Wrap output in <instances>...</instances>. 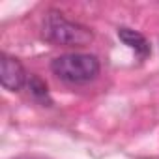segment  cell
<instances>
[{
    "instance_id": "obj_4",
    "label": "cell",
    "mask_w": 159,
    "mask_h": 159,
    "mask_svg": "<svg viewBox=\"0 0 159 159\" xmlns=\"http://www.w3.org/2000/svg\"><path fill=\"white\" fill-rule=\"evenodd\" d=\"M118 38L135 52V56L142 62V60H146L148 56H150V52H152V47H150V41L140 34V32H137V30H131V28H120L118 30Z\"/></svg>"
},
{
    "instance_id": "obj_5",
    "label": "cell",
    "mask_w": 159,
    "mask_h": 159,
    "mask_svg": "<svg viewBox=\"0 0 159 159\" xmlns=\"http://www.w3.org/2000/svg\"><path fill=\"white\" fill-rule=\"evenodd\" d=\"M26 88H28L32 99H36L38 103H41V105H45V107H51V105H52V99H51V96H49L47 84L41 81L39 77L30 75V77H28V83H26Z\"/></svg>"
},
{
    "instance_id": "obj_3",
    "label": "cell",
    "mask_w": 159,
    "mask_h": 159,
    "mask_svg": "<svg viewBox=\"0 0 159 159\" xmlns=\"http://www.w3.org/2000/svg\"><path fill=\"white\" fill-rule=\"evenodd\" d=\"M0 83L8 92H19L26 86L28 75L17 58L2 54V58H0Z\"/></svg>"
},
{
    "instance_id": "obj_2",
    "label": "cell",
    "mask_w": 159,
    "mask_h": 159,
    "mask_svg": "<svg viewBox=\"0 0 159 159\" xmlns=\"http://www.w3.org/2000/svg\"><path fill=\"white\" fill-rule=\"evenodd\" d=\"M52 73L67 84H86L99 75V60L86 52L60 54L51 62Z\"/></svg>"
},
{
    "instance_id": "obj_1",
    "label": "cell",
    "mask_w": 159,
    "mask_h": 159,
    "mask_svg": "<svg viewBox=\"0 0 159 159\" xmlns=\"http://www.w3.org/2000/svg\"><path fill=\"white\" fill-rule=\"evenodd\" d=\"M41 36L49 43L62 47H84L94 39V34L84 25L73 23L58 11H49L41 23Z\"/></svg>"
}]
</instances>
